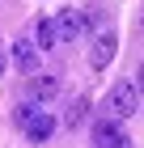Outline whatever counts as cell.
I'll return each instance as SVG.
<instances>
[{
	"label": "cell",
	"instance_id": "1",
	"mask_svg": "<svg viewBox=\"0 0 144 148\" xmlns=\"http://www.w3.org/2000/svg\"><path fill=\"white\" fill-rule=\"evenodd\" d=\"M106 110L114 114V119H132L136 110H140V89H136L132 80H119V85H110V93H106Z\"/></svg>",
	"mask_w": 144,
	"mask_h": 148
},
{
	"label": "cell",
	"instance_id": "2",
	"mask_svg": "<svg viewBox=\"0 0 144 148\" xmlns=\"http://www.w3.org/2000/svg\"><path fill=\"white\" fill-rule=\"evenodd\" d=\"M51 21H55L59 42H76V38L89 34V17H85L81 9H59V17H51Z\"/></svg>",
	"mask_w": 144,
	"mask_h": 148
},
{
	"label": "cell",
	"instance_id": "3",
	"mask_svg": "<svg viewBox=\"0 0 144 148\" xmlns=\"http://www.w3.org/2000/svg\"><path fill=\"white\" fill-rule=\"evenodd\" d=\"M93 144H98V148H132V140H127V131L119 127V119L106 114V119L93 123Z\"/></svg>",
	"mask_w": 144,
	"mask_h": 148
},
{
	"label": "cell",
	"instance_id": "4",
	"mask_svg": "<svg viewBox=\"0 0 144 148\" xmlns=\"http://www.w3.org/2000/svg\"><path fill=\"white\" fill-rule=\"evenodd\" d=\"M114 55H119V34H114V30H102L98 42L89 47V68H93V72H106Z\"/></svg>",
	"mask_w": 144,
	"mask_h": 148
},
{
	"label": "cell",
	"instance_id": "5",
	"mask_svg": "<svg viewBox=\"0 0 144 148\" xmlns=\"http://www.w3.org/2000/svg\"><path fill=\"white\" fill-rule=\"evenodd\" d=\"M21 131H25V136H30V144H47V140L55 136V119H51V114H47V110H38V114H34V119H30V123L21 127Z\"/></svg>",
	"mask_w": 144,
	"mask_h": 148
},
{
	"label": "cell",
	"instance_id": "6",
	"mask_svg": "<svg viewBox=\"0 0 144 148\" xmlns=\"http://www.w3.org/2000/svg\"><path fill=\"white\" fill-rule=\"evenodd\" d=\"M30 97L34 102H55L59 97V76H38V72H30Z\"/></svg>",
	"mask_w": 144,
	"mask_h": 148
},
{
	"label": "cell",
	"instance_id": "7",
	"mask_svg": "<svg viewBox=\"0 0 144 148\" xmlns=\"http://www.w3.org/2000/svg\"><path fill=\"white\" fill-rule=\"evenodd\" d=\"M13 64H17L25 76H30V72H38V47H34L30 38H17V42H13Z\"/></svg>",
	"mask_w": 144,
	"mask_h": 148
},
{
	"label": "cell",
	"instance_id": "8",
	"mask_svg": "<svg viewBox=\"0 0 144 148\" xmlns=\"http://www.w3.org/2000/svg\"><path fill=\"white\" fill-rule=\"evenodd\" d=\"M34 47H38V51L59 47V34H55V21H51V17H38V25H34Z\"/></svg>",
	"mask_w": 144,
	"mask_h": 148
},
{
	"label": "cell",
	"instance_id": "9",
	"mask_svg": "<svg viewBox=\"0 0 144 148\" xmlns=\"http://www.w3.org/2000/svg\"><path fill=\"white\" fill-rule=\"evenodd\" d=\"M85 114H89V97H76V102L68 106V114H64V127H81Z\"/></svg>",
	"mask_w": 144,
	"mask_h": 148
},
{
	"label": "cell",
	"instance_id": "10",
	"mask_svg": "<svg viewBox=\"0 0 144 148\" xmlns=\"http://www.w3.org/2000/svg\"><path fill=\"white\" fill-rule=\"evenodd\" d=\"M34 114H38V102L30 97V102H21V106H17V114H13V119H17V127H25V123L34 119Z\"/></svg>",
	"mask_w": 144,
	"mask_h": 148
},
{
	"label": "cell",
	"instance_id": "11",
	"mask_svg": "<svg viewBox=\"0 0 144 148\" xmlns=\"http://www.w3.org/2000/svg\"><path fill=\"white\" fill-rule=\"evenodd\" d=\"M132 85H136V89H140V97H144V64H140V68H136V80H132Z\"/></svg>",
	"mask_w": 144,
	"mask_h": 148
},
{
	"label": "cell",
	"instance_id": "12",
	"mask_svg": "<svg viewBox=\"0 0 144 148\" xmlns=\"http://www.w3.org/2000/svg\"><path fill=\"white\" fill-rule=\"evenodd\" d=\"M136 30L144 34V4H140V17H136Z\"/></svg>",
	"mask_w": 144,
	"mask_h": 148
},
{
	"label": "cell",
	"instance_id": "13",
	"mask_svg": "<svg viewBox=\"0 0 144 148\" xmlns=\"http://www.w3.org/2000/svg\"><path fill=\"white\" fill-rule=\"evenodd\" d=\"M4 68H9V59H4V55H0V76H4Z\"/></svg>",
	"mask_w": 144,
	"mask_h": 148
}]
</instances>
